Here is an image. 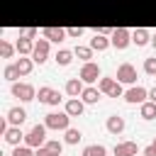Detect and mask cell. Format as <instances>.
<instances>
[{
  "mask_svg": "<svg viewBox=\"0 0 156 156\" xmlns=\"http://www.w3.org/2000/svg\"><path fill=\"white\" fill-rule=\"evenodd\" d=\"M2 139H5L10 146H20V141H24V134H22V129H20V127H15V124H12V127L2 134Z\"/></svg>",
  "mask_w": 156,
  "mask_h": 156,
  "instance_id": "ac0fdd59",
  "label": "cell"
},
{
  "mask_svg": "<svg viewBox=\"0 0 156 156\" xmlns=\"http://www.w3.org/2000/svg\"><path fill=\"white\" fill-rule=\"evenodd\" d=\"M105 127H107L110 134H122V132H124V117H119V115H110L107 122H105Z\"/></svg>",
  "mask_w": 156,
  "mask_h": 156,
  "instance_id": "e0dca14e",
  "label": "cell"
},
{
  "mask_svg": "<svg viewBox=\"0 0 156 156\" xmlns=\"http://www.w3.org/2000/svg\"><path fill=\"white\" fill-rule=\"evenodd\" d=\"M73 54H76V56H78L83 63L93 58V49H90V46H76V49H73Z\"/></svg>",
  "mask_w": 156,
  "mask_h": 156,
  "instance_id": "f1b7e54d",
  "label": "cell"
},
{
  "mask_svg": "<svg viewBox=\"0 0 156 156\" xmlns=\"http://www.w3.org/2000/svg\"><path fill=\"white\" fill-rule=\"evenodd\" d=\"M83 90H85V83H83L78 76L66 80V95H68V98H80V95H83Z\"/></svg>",
  "mask_w": 156,
  "mask_h": 156,
  "instance_id": "7c38bea8",
  "label": "cell"
},
{
  "mask_svg": "<svg viewBox=\"0 0 156 156\" xmlns=\"http://www.w3.org/2000/svg\"><path fill=\"white\" fill-rule=\"evenodd\" d=\"M15 51H17V46H12L7 39H0V56H2V58H12Z\"/></svg>",
  "mask_w": 156,
  "mask_h": 156,
  "instance_id": "83f0119b",
  "label": "cell"
},
{
  "mask_svg": "<svg viewBox=\"0 0 156 156\" xmlns=\"http://www.w3.org/2000/svg\"><path fill=\"white\" fill-rule=\"evenodd\" d=\"M32 58H34V63H39V66L49 58V39H46V37H41V39H37V41H34Z\"/></svg>",
  "mask_w": 156,
  "mask_h": 156,
  "instance_id": "30bf717a",
  "label": "cell"
},
{
  "mask_svg": "<svg viewBox=\"0 0 156 156\" xmlns=\"http://www.w3.org/2000/svg\"><path fill=\"white\" fill-rule=\"evenodd\" d=\"M37 100H39V102H44V105L58 107V102H61V93H58V90H54V88H49V85H41V88H39V93H37Z\"/></svg>",
  "mask_w": 156,
  "mask_h": 156,
  "instance_id": "52a82bcc",
  "label": "cell"
},
{
  "mask_svg": "<svg viewBox=\"0 0 156 156\" xmlns=\"http://www.w3.org/2000/svg\"><path fill=\"white\" fill-rule=\"evenodd\" d=\"M12 156H37V151H32V146L22 144V146H15L12 149Z\"/></svg>",
  "mask_w": 156,
  "mask_h": 156,
  "instance_id": "f546056e",
  "label": "cell"
},
{
  "mask_svg": "<svg viewBox=\"0 0 156 156\" xmlns=\"http://www.w3.org/2000/svg\"><path fill=\"white\" fill-rule=\"evenodd\" d=\"M44 124L49 127V129H61V132H66L68 127H71V115L63 110V112H49L46 117H44Z\"/></svg>",
  "mask_w": 156,
  "mask_h": 156,
  "instance_id": "6da1fadb",
  "label": "cell"
},
{
  "mask_svg": "<svg viewBox=\"0 0 156 156\" xmlns=\"http://www.w3.org/2000/svg\"><path fill=\"white\" fill-rule=\"evenodd\" d=\"M20 34H24V37H29V39H34V37L39 34V29H37V27H27V29H22Z\"/></svg>",
  "mask_w": 156,
  "mask_h": 156,
  "instance_id": "e575fe53",
  "label": "cell"
},
{
  "mask_svg": "<svg viewBox=\"0 0 156 156\" xmlns=\"http://www.w3.org/2000/svg\"><path fill=\"white\" fill-rule=\"evenodd\" d=\"M132 44H136V46H146V44H151V34H149V29H144V27L134 29V32H132Z\"/></svg>",
  "mask_w": 156,
  "mask_h": 156,
  "instance_id": "ffe728a7",
  "label": "cell"
},
{
  "mask_svg": "<svg viewBox=\"0 0 156 156\" xmlns=\"http://www.w3.org/2000/svg\"><path fill=\"white\" fill-rule=\"evenodd\" d=\"M98 88H100L102 95H107V98H122V95H124L122 83H119L117 78H110V76H102V78L98 80Z\"/></svg>",
  "mask_w": 156,
  "mask_h": 156,
  "instance_id": "3957f363",
  "label": "cell"
},
{
  "mask_svg": "<svg viewBox=\"0 0 156 156\" xmlns=\"http://www.w3.org/2000/svg\"><path fill=\"white\" fill-rule=\"evenodd\" d=\"M124 100H127L129 105H141V102L149 100V90L141 88V85H132L129 90H124Z\"/></svg>",
  "mask_w": 156,
  "mask_h": 156,
  "instance_id": "9c48e42d",
  "label": "cell"
},
{
  "mask_svg": "<svg viewBox=\"0 0 156 156\" xmlns=\"http://www.w3.org/2000/svg\"><path fill=\"white\" fill-rule=\"evenodd\" d=\"M80 139H83V134H80V129H76V127H68V129L63 132V141H66L68 146H76Z\"/></svg>",
  "mask_w": 156,
  "mask_h": 156,
  "instance_id": "7402d4cb",
  "label": "cell"
},
{
  "mask_svg": "<svg viewBox=\"0 0 156 156\" xmlns=\"http://www.w3.org/2000/svg\"><path fill=\"white\" fill-rule=\"evenodd\" d=\"M63 110H66L71 117H80V115H83V110H85V102H83L80 98H68V100H66V105H63Z\"/></svg>",
  "mask_w": 156,
  "mask_h": 156,
  "instance_id": "4fadbf2b",
  "label": "cell"
},
{
  "mask_svg": "<svg viewBox=\"0 0 156 156\" xmlns=\"http://www.w3.org/2000/svg\"><path fill=\"white\" fill-rule=\"evenodd\" d=\"M100 95H102V90H100V88H95V85H85V90H83L80 100H83L85 105H98Z\"/></svg>",
  "mask_w": 156,
  "mask_h": 156,
  "instance_id": "2e32d148",
  "label": "cell"
},
{
  "mask_svg": "<svg viewBox=\"0 0 156 156\" xmlns=\"http://www.w3.org/2000/svg\"><path fill=\"white\" fill-rule=\"evenodd\" d=\"M5 117L10 119V124H15V127H22V124H24V119H27V110L17 105V107H10Z\"/></svg>",
  "mask_w": 156,
  "mask_h": 156,
  "instance_id": "5bb4252c",
  "label": "cell"
},
{
  "mask_svg": "<svg viewBox=\"0 0 156 156\" xmlns=\"http://www.w3.org/2000/svg\"><path fill=\"white\" fill-rule=\"evenodd\" d=\"M112 154L115 156H136L139 146H136V141H119V144H115Z\"/></svg>",
  "mask_w": 156,
  "mask_h": 156,
  "instance_id": "8fae6325",
  "label": "cell"
},
{
  "mask_svg": "<svg viewBox=\"0 0 156 156\" xmlns=\"http://www.w3.org/2000/svg\"><path fill=\"white\" fill-rule=\"evenodd\" d=\"M139 115H141L144 119H154V117H156V102H151V100L141 102V107H139Z\"/></svg>",
  "mask_w": 156,
  "mask_h": 156,
  "instance_id": "cb8c5ba5",
  "label": "cell"
},
{
  "mask_svg": "<svg viewBox=\"0 0 156 156\" xmlns=\"http://www.w3.org/2000/svg\"><path fill=\"white\" fill-rule=\"evenodd\" d=\"M80 156H107V149L102 144H88Z\"/></svg>",
  "mask_w": 156,
  "mask_h": 156,
  "instance_id": "d4e9b609",
  "label": "cell"
},
{
  "mask_svg": "<svg viewBox=\"0 0 156 156\" xmlns=\"http://www.w3.org/2000/svg\"><path fill=\"white\" fill-rule=\"evenodd\" d=\"M115 78H117L119 83H124V85H134V83H136V68H134L132 63H119Z\"/></svg>",
  "mask_w": 156,
  "mask_h": 156,
  "instance_id": "ba28073f",
  "label": "cell"
},
{
  "mask_svg": "<svg viewBox=\"0 0 156 156\" xmlns=\"http://www.w3.org/2000/svg\"><path fill=\"white\" fill-rule=\"evenodd\" d=\"M144 71H146L149 76H156V56H149V58L144 61Z\"/></svg>",
  "mask_w": 156,
  "mask_h": 156,
  "instance_id": "1f68e13d",
  "label": "cell"
},
{
  "mask_svg": "<svg viewBox=\"0 0 156 156\" xmlns=\"http://www.w3.org/2000/svg\"><path fill=\"white\" fill-rule=\"evenodd\" d=\"M83 32H85L83 27H68V29H66V34H68V37H73V39H78V37H83Z\"/></svg>",
  "mask_w": 156,
  "mask_h": 156,
  "instance_id": "d6a6232c",
  "label": "cell"
},
{
  "mask_svg": "<svg viewBox=\"0 0 156 156\" xmlns=\"http://www.w3.org/2000/svg\"><path fill=\"white\" fill-rule=\"evenodd\" d=\"M17 68H20L22 76H29L32 68H34V58H32V56H20V58H17Z\"/></svg>",
  "mask_w": 156,
  "mask_h": 156,
  "instance_id": "603a6c76",
  "label": "cell"
},
{
  "mask_svg": "<svg viewBox=\"0 0 156 156\" xmlns=\"http://www.w3.org/2000/svg\"><path fill=\"white\" fill-rule=\"evenodd\" d=\"M15 46H17L20 56H32V51H34V41L29 37H24V34H20V39L15 41Z\"/></svg>",
  "mask_w": 156,
  "mask_h": 156,
  "instance_id": "9a60e30c",
  "label": "cell"
},
{
  "mask_svg": "<svg viewBox=\"0 0 156 156\" xmlns=\"http://www.w3.org/2000/svg\"><path fill=\"white\" fill-rule=\"evenodd\" d=\"M10 93H12V98H17L20 102H29V100H34V98H37L34 85H32V83H20V80H15V83H12Z\"/></svg>",
  "mask_w": 156,
  "mask_h": 156,
  "instance_id": "277c9868",
  "label": "cell"
},
{
  "mask_svg": "<svg viewBox=\"0 0 156 156\" xmlns=\"http://www.w3.org/2000/svg\"><path fill=\"white\" fill-rule=\"evenodd\" d=\"M78 78H80L83 83H88V85L98 83V80L102 78V73H100V66H98L95 61H85V63L80 66V73H78Z\"/></svg>",
  "mask_w": 156,
  "mask_h": 156,
  "instance_id": "5b68a950",
  "label": "cell"
},
{
  "mask_svg": "<svg viewBox=\"0 0 156 156\" xmlns=\"http://www.w3.org/2000/svg\"><path fill=\"white\" fill-rule=\"evenodd\" d=\"M73 51H68V49H61L58 54H56V63L58 66H71V61H73Z\"/></svg>",
  "mask_w": 156,
  "mask_h": 156,
  "instance_id": "484cf974",
  "label": "cell"
},
{
  "mask_svg": "<svg viewBox=\"0 0 156 156\" xmlns=\"http://www.w3.org/2000/svg\"><path fill=\"white\" fill-rule=\"evenodd\" d=\"M149 100H151V102H156V85L149 90Z\"/></svg>",
  "mask_w": 156,
  "mask_h": 156,
  "instance_id": "8d00e7d4",
  "label": "cell"
},
{
  "mask_svg": "<svg viewBox=\"0 0 156 156\" xmlns=\"http://www.w3.org/2000/svg\"><path fill=\"white\" fill-rule=\"evenodd\" d=\"M151 144H154V146H156V139H154V141H151Z\"/></svg>",
  "mask_w": 156,
  "mask_h": 156,
  "instance_id": "f35d334b",
  "label": "cell"
},
{
  "mask_svg": "<svg viewBox=\"0 0 156 156\" xmlns=\"http://www.w3.org/2000/svg\"><path fill=\"white\" fill-rule=\"evenodd\" d=\"M151 46H154V49H156V34H154V37H151Z\"/></svg>",
  "mask_w": 156,
  "mask_h": 156,
  "instance_id": "74e56055",
  "label": "cell"
},
{
  "mask_svg": "<svg viewBox=\"0 0 156 156\" xmlns=\"http://www.w3.org/2000/svg\"><path fill=\"white\" fill-rule=\"evenodd\" d=\"M37 156H61V154H56V151H51V149H46V146H39V149H37Z\"/></svg>",
  "mask_w": 156,
  "mask_h": 156,
  "instance_id": "836d02e7",
  "label": "cell"
},
{
  "mask_svg": "<svg viewBox=\"0 0 156 156\" xmlns=\"http://www.w3.org/2000/svg\"><path fill=\"white\" fill-rule=\"evenodd\" d=\"M63 144H66V141H58V139H46V144H44V146H46V149H51V151H56V154H61V151H63Z\"/></svg>",
  "mask_w": 156,
  "mask_h": 156,
  "instance_id": "4dcf8cb0",
  "label": "cell"
},
{
  "mask_svg": "<svg viewBox=\"0 0 156 156\" xmlns=\"http://www.w3.org/2000/svg\"><path fill=\"white\" fill-rule=\"evenodd\" d=\"M2 76H5V80H10V83H15L22 73H20V68H17V63H10V66H5V71H2Z\"/></svg>",
  "mask_w": 156,
  "mask_h": 156,
  "instance_id": "4316f807",
  "label": "cell"
},
{
  "mask_svg": "<svg viewBox=\"0 0 156 156\" xmlns=\"http://www.w3.org/2000/svg\"><path fill=\"white\" fill-rule=\"evenodd\" d=\"M93 51H105L107 46H112V41H110V37H105V34H98L95 32V37L90 39V44H88Z\"/></svg>",
  "mask_w": 156,
  "mask_h": 156,
  "instance_id": "44dd1931",
  "label": "cell"
},
{
  "mask_svg": "<svg viewBox=\"0 0 156 156\" xmlns=\"http://www.w3.org/2000/svg\"><path fill=\"white\" fill-rule=\"evenodd\" d=\"M141 154H144V156H156V146H154V144H149V146H146Z\"/></svg>",
  "mask_w": 156,
  "mask_h": 156,
  "instance_id": "d590c367",
  "label": "cell"
},
{
  "mask_svg": "<svg viewBox=\"0 0 156 156\" xmlns=\"http://www.w3.org/2000/svg\"><path fill=\"white\" fill-rule=\"evenodd\" d=\"M110 41H112V46H115L117 51H122V49H127V46L132 44V32H129V29H124V27H117V29L112 32Z\"/></svg>",
  "mask_w": 156,
  "mask_h": 156,
  "instance_id": "8992f818",
  "label": "cell"
},
{
  "mask_svg": "<svg viewBox=\"0 0 156 156\" xmlns=\"http://www.w3.org/2000/svg\"><path fill=\"white\" fill-rule=\"evenodd\" d=\"M41 37H46L49 41H63V37H68V34H66L63 27H44Z\"/></svg>",
  "mask_w": 156,
  "mask_h": 156,
  "instance_id": "d6986e66",
  "label": "cell"
},
{
  "mask_svg": "<svg viewBox=\"0 0 156 156\" xmlns=\"http://www.w3.org/2000/svg\"><path fill=\"white\" fill-rule=\"evenodd\" d=\"M46 124H34L27 134H24V144L27 146H32V149H39V146H44L46 144Z\"/></svg>",
  "mask_w": 156,
  "mask_h": 156,
  "instance_id": "7a4b0ae2",
  "label": "cell"
}]
</instances>
